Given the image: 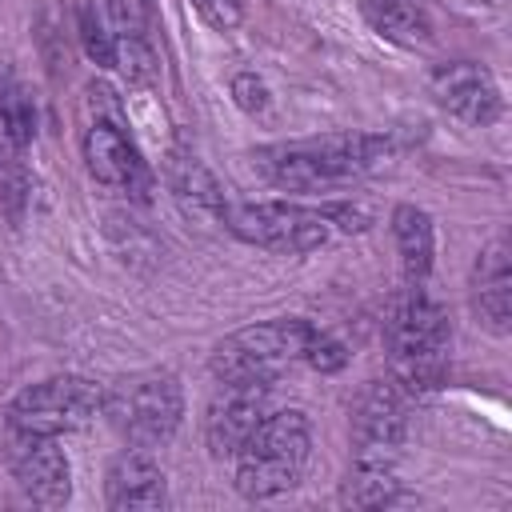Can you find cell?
<instances>
[{"label":"cell","instance_id":"1","mask_svg":"<svg viewBox=\"0 0 512 512\" xmlns=\"http://www.w3.org/2000/svg\"><path fill=\"white\" fill-rule=\"evenodd\" d=\"M388 156L392 140L380 132H328L264 144L252 152V168L280 192H336L388 164Z\"/></svg>","mask_w":512,"mask_h":512},{"label":"cell","instance_id":"2","mask_svg":"<svg viewBox=\"0 0 512 512\" xmlns=\"http://www.w3.org/2000/svg\"><path fill=\"white\" fill-rule=\"evenodd\" d=\"M408 436V392L396 380H372L352 412V472L344 480V504L388 508L400 504L396 464Z\"/></svg>","mask_w":512,"mask_h":512},{"label":"cell","instance_id":"3","mask_svg":"<svg viewBox=\"0 0 512 512\" xmlns=\"http://www.w3.org/2000/svg\"><path fill=\"white\" fill-rule=\"evenodd\" d=\"M236 240L280 252L304 256L332 240L360 236L372 224V212L352 200H324V204H296V200H228L220 220Z\"/></svg>","mask_w":512,"mask_h":512},{"label":"cell","instance_id":"4","mask_svg":"<svg viewBox=\"0 0 512 512\" xmlns=\"http://www.w3.org/2000/svg\"><path fill=\"white\" fill-rule=\"evenodd\" d=\"M384 340H388L392 380L408 396L440 384V376L448 368L452 324H448V312L440 308V300H432L424 284H404V292L396 296V304L384 320Z\"/></svg>","mask_w":512,"mask_h":512},{"label":"cell","instance_id":"5","mask_svg":"<svg viewBox=\"0 0 512 512\" xmlns=\"http://www.w3.org/2000/svg\"><path fill=\"white\" fill-rule=\"evenodd\" d=\"M312 452V424L300 408L268 412L236 448V492L244 500H272L300 484Z\"/></svg>","mask_w":512,"mask_h":512},{"label":"cell","instance_id":"6","mask_svg":"<svg viewBox=\"0 0 512 512\" xmlns=\"http://www.w3.org/2000/svg\"><path fill=\"white\" fill-rule=\"evenodd\" d=\"M108 424L128 440V448H164L180 420H184V388L176 372L164 368H148V372H132L124 380H116L112 388H104V412Z\"/></svg>","mask_w":512,"mask_h":512},{"label":"cell","instance_id":"7","mask_svg":"<svg viewBox=\"0 0 512 512\" xmlns=\"http://www.w3.org/2000/svg\"><path fill=\"white\" fill-rule=\"evenodd\" d=\"M312 328L316 324H308L300 316H276V320L248 324V328L224 336L212 348L208 368H212L216 380H260V384H272L292 364L304 360V344H308Z\"/></svg>","mask_w":512,"mask_h":512},{"label":"cell","instance_id":"8","mask_svg":"<svg viewBox=\"0 0 512 512\" xmlns=\"http://www.w3.org/2000/svg\"><path fill=\"white\" fill-rule=\"evenodd\" d=\"M88 100L100 104V112L84 124V136H80V152H84V168L96 184L112 188V192H124V196H148L152 188V172H148V160L144 152L136 148V140L128 136L124 128V116H120V104H116V92L108 84H92L88 88Z\"/></svg>","mask_w":512,"mask_h":512},{"label":"cell","instance_id":"9","mask_svg":"<svg viewBox=\"0 0 512 512\" xmlns=\"http://www.w3.org/2000/svg\"><path fill=\"white\" fill-rule=\"evenodd\" d=\"M104 412V388L88 376H48L20 388L8 404V428L32 436H68Z\"/></svg>","mask_w":512,"mask_h":512},{"label":"cell","instance_id":"10","mask_svg":"<svg viewBox=\"0 0 512 512\" xmlns=\"http://www.w3.org/2000/svg\"><path fill=\"white\" fill-rule=\"evenodd\" d=\"M272 412V384L260 380H220L204 408V444L216 460H232L252 428Z\"/></svg>","mask_w":512,"mask_h":512},{"label":"cell","instance_id":"11","mask_svg":"<svg viewBox=\"0 0 512 512\" xmlns=\"http://www.w3.org/2000/svg\"><path fill=\"white\" fill-rule=\"evenodd\" d=\"M8 468L24 500L40 508H60L72 496V464L60 448V436H32L8 428Z\"/></svg>","mask_w":512,"mask_h":512},{"label":"cell","instance_id":"12","mask_svg":"<svg viewBox=\"0 0 512 512\" xmlns=\"http://www.w3.org/2000/svg\"><path fill=\"white\" fill-rule=\"evenodd\" d=\"M428 88H432V100L448 116H456L460 124H468V128H488L504 112V96H500L496 76L484 64H476V60L440 64L432 72Z\"/></svg>","mask_w":512,"mask_h":512},{"label":"cell","instance_id":"13","mask_svg":"<svg viewBox=\"0 0 512 512\" xmlns=\"http://www.w3.org/2000/svg\"><path fill=\"white\" fill-rule=\"evenodd\" d=\"M104 16H108L112 40H116V68L128 76V84L148 88L160 72L148 0H104Z\"/></svg>","mask_w":512,"mask_h":512},{"label":"cell","instance_id":"14","mask_svg":"<svg viewBox=\"0 0 512 512\" xmlns=\"http://www.w3.org/2000/svg\"><path fill=\"white\" fill-rule=\"evenodd\" d=\"M104 500L112 512H156L168 504V484L152 452L128 448L108 464L104 476Z\"/></svg>","mask_w":512,"mask_h":512},{"label":"cell","instance_id":"15","mask_svg":"<svg viewBox=\"0 0 512 512\" xmlns=\"http://www.w3.org/2000/svg\"><path fill=\"white\" fill-rule=\"evenodd\" d=\"M472 308L488 332L504 336L512 328V256L504 236L488 240L472 264Z\"/></svg>","mask_w":512,"mask_h":512},{"label":"cell","instance_id":"16","mask_svg":"<svg viewBox=\"0 0 512 512\" xmlns=\"http://www.w3.org/2000/svg\"><path fill=\"white\" fill-rule=\"evenodd\" d=\"M164 172H168V188H172V196H176V204H180V212L188 220H196V224H220L224 220L228 196L220 192L216 176L188 148H176L168 156Z\"/></svg>","mask_w":512,"mask_h":512},{"label":"cell","instance_id":"17","mask_svg":"<svg viewBox=\"0 0 512 512\" xmlns=\"http://www.w3.org/2000/svg\"><path fill=\"white\" fill-rule=\"evenodd\" d=\"M360 16L380 40L396 48L432 44V12L424 0H360Z\"/></svg>","mask_w":512,"mask_h":512},{"label":"cell","instance_id":"18","mask_svg":"<svg viewBox=\"0 0 512 512\" xmlns=\"http://www.w3.org/2000/svg\"><path fill=\"white\" fill-rule=\"evenodd\" d=\"M36 140V100L12 72H0V164L20 172L28 144Z\"/></svg>","mask_w":512,"mask_h":512},{"label":"cell","instance_id":"19","mask_svg":"<svg viewBox=\"0 0 512 512\" xmlns=\"http://www.w3.org/2000/svg\"><path fill=\"white\" fill-rule=\"evenodd\" d=\"M392 240H396V252H400L404 284H428L432 256H436L432 216L416 204H396L392 208Z\"/></svg>","mask_w":512,"mask_h":512},{"label":"cell","instance_id":"20","mask_svg":"<svg viewBox=\"0 0 512 512\" xmlns=\"http://www.w3.org/2000/svg\"><path fill=\"white\" fill-rule=\"evenodd\" d=\"M76 28H80V44H84L88 60L100 64V68H116V40H112L104 4L80 0V4H76Z\"/></svg>","mask_w":512,"mask_h":512},{"label":"cell","instance_id":"21","mask_svg":"<svg viewBox=\"0 0 512 512\" xmlns=\"http://www.w3.org/2000/svg\"><path fill=\"white\" fill-rule=\"evenodd\" d=\"M304 364L316 368V372H340V368L348 364V348H344L332 332L312 328V336H308V344H304Z\"/></svg>","mask_w":512,"mask_h":512},{"label":"cell","instance_id":"22","mask_svg":"<svg viewBox=\"0 0 512 512\" xmlns=\"http://www.w3.org/2000/svg\"><path fill=\"white\" fill-rule=\"evenodd\" d=\"M232 100H236L240 112L260 116L268 108V88H264V80L256 72H236L232 76Z\"/></svg>","mask_w":512,"mask_h":512},{"label":"cell","instance_id":"23","mask_svg":"<svg viewBox=\"0 0 512 512\" xmlns=\"http://www.w3.org/2000/svg\"><path fill=\"white\" fill-rule=\"evenodd\" d=\"M192 8L200 12L204 24H212V28H220V32L236 28L240 16H244V0H192Z\"/></svg>","mask_w":512,"mask_h":512}]
</instances>
